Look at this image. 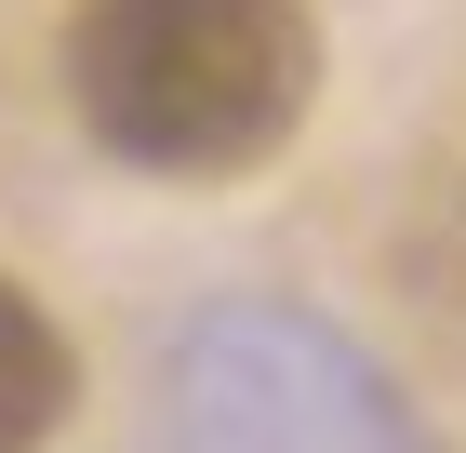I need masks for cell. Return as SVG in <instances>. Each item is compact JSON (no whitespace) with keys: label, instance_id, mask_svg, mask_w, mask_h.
I'll list each match as a JSON object with an SVG mask.
<instances>
[{"label":"cell","instance_id":"6da1fadb","mask_svg":"<svg viewBox=\"0 0 466 453\" xmlns=\"http://www.w3.org/2000/svg\"><path fill=\"white\" fill-rule=\"evenodd\" d=\"M320 94L307 0H67V107L134 174H253Z\"/></svg>","mask_w":466,"mask_h":453},{"label":"cell","instance_id":"7a4b0ae2","mask_svg":"<svg viewBox=\"0 0 466 453\" xmlns=\"http://www.w3.org/2000/svg\"><path fill=\"white\" fill-rule=\"evenodd\" d=\"M67 400H80V360L54 334V307L27 280H0V453H40L67 427Z\"/></svg>","mask_w":466,"mask_h":453}]
</instances>
